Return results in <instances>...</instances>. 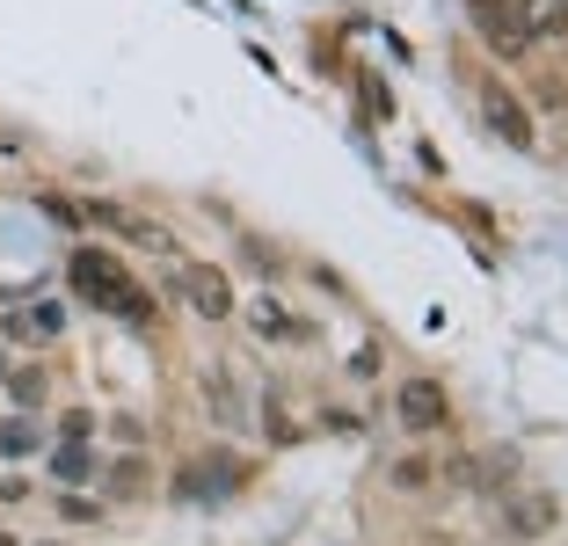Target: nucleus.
<instances>
[{
	"label": "nucleus",
	"mask_w": 568,
	"mask_h": 546,
	"mask_svg": "<svg viewBox=\"0 0 568 546\" xmlns=\"http://www.w3.org/2000/svg\"><path fill=\"white\" fill-rule=\"evenodd\" d=\"M73 284H81L95 306H110V314H124V321H153V299L139 292L132 277L118 270V255H95V249H81L73 255Z\"/></svg>",
	"instance_id": "f257e3e1"
},
{
	"label": "nucleus",
	"mask_w": 568,
	"mask_h": 546,
	"mask_svg": "<svg viewBox=\"0 0 568 546\" xmlns=\"http://www.w3.org/2000/svg\"><path fill=\"white\" fill-rule=\"evenodd\" d=\"M561 525V503H554V488H510V503H503V532L518 546L547 539V532Z\"/></svg>",
	"instance_id": "f03ea898"
},
{
	"label": "nucleus",
	"mask_w": 568,
	"mask_h": 546,
	"mask_svg": "<svg viewBox=\"0 0 568 546\" xmlns=\"http://www.w3.org/2000/svg\"><path fill=\"white\" fill-rule=\"evenodd\" d=\"M394 415H402V431L430 437V431H445V423H452V394H445L437 380H402V394H394Z\"/></svg>",
	"instance_id": "7ed1b4c3"
},
{
	"label": "nucleus",
	"mask_w": 568,
	"mask_h": 546,
	"mask_svg": "<svg viewBox=\"0 0 568 546\" xmlns=\"http://www.w3.org/2000/svg\"><path fill=\"white\" fill-rule=\"evenodd\" d=\"M183 299L197 306L204 321H226V314H234V284L219 277L212 263H190V270H183Z\"/></svg>",
	"instance_id": "20e7f679"
},
{
	"label": "nucleus",
	"mask_w": 568,
	"mask_h": 546,
	"mask_svg": "<svg viewBox=\"0 0 568 546\" xmlns=\"http://www.w3.org/2000/svg\"><path fill=\"white\" fill-rule=\"evenodd\" d=\"M481 117H488V132L510 139V146H532V117H525L518 95H503V88H481Z\"/></svg>",
	"instance_id": "39448f33"
},
{
	"label": "nucleus",
	"mask_w": 568,
	"mask_h": 546,
	"mask_svg": "<svg viewBox=\"0 0 568 546\" xmlns=\"http://www.w3.org/2000/svg\"><path fill=\"white\" fill-rule=\"evenodd\" d=\"M88 219H95V226H110V233H124V241H139V249H161L168 255V233L153 226V219H139V212H124V204H88Z\"/></svg>",
	"instance_id": "423d86ee"
},
{
	"label": "nucleus",
	"mask_w": 568,
	"mask_h": 546,
	"mask_svg": "<svg viewBox=\"0 0 568 546\" xmlns=\"http://www.w3.org/2000/svg\"><path fill=\"white\" fill-rule=\"evenodd\" d=\"M481 30H488L496 51H525L532 44V22H525L518 8H503V0H481Z\"/></svg>",
	"instance_id": "0eeeda50"
},
{
	"label": "nucleus",
	"mask_w": 568,
	"mask_h": 546,
	"mask_svg": "<svg viewBox=\"0 0 568 546\" xmlns=\"http://www.w3.org/2000/svg\"><path fill=\"white\" fill-rule=\"evenodd\" d=\"M459 474H467L474 488H488V496H510V481H518V459H510V452H481V459L459 466Z\"/></svg>",
	"instance_id": "6e6552de"
},
{
	"label": "nucleus",
	"mask_w": 568,
	"mask_h": 546,
	"mask_svg": "<svg viewBox=\"0 0 568 546\" xmlns=\"http://www.w3.org/2000/svg\"><path fill=\"white\" fill-rule=\"evenodd\" d=\"M59 328H67V314H59L51 299H44V306H22V314L8 321V335H16V343H51Z\"/></svg>",
	"instance_id": "1a4fd4ad"
},
{
	"label": "nucleus",
	"mask_w": 568,
	"mask_h": 546,
	"mask_svg": "<svg viewBox=\"0 0 568 546\" xmlns=\"http://www.w3.org/2000/svg\"><path fill=\"white\" fill-rule=\"evenodd\" d=\"M226 481H241L234 459H197V466L183 474V488H190V496H226Z\"/></svg>",
	"instance_id": "9d476101"
},
{
	"label": "nucleus",
	"mask_w": 568,
	"mask_h": 546,
	"mask_svg": "<svg viewBox=\"0 0 568 546\" xmlns=\"http://www.w3.org/2000/svg\"><path fill=\"white\" fill-rule=\"evenodd\" d=\"M37 445H44V437H37V423H30V415H16V423H0V452H8V459H30Z\"/></svg>",
	"instance_id": "9b49d317"
},
{
	"label": "nucleus",
	"mask_w": 568,
	"mask_h": 546,
	"mask_svg": "<svg viewBox=\"0 0 568 546\" xmlns=\"http://www.w3.org/2000/svg\"><path fill=\"white\" fill-rule=\"evenodd\" d=\"M51 474H59V481H88V474H95V459H88V445H73V437H67V445L51 452Z\"/></svg>",
	"instance_id": "f8f14e48"
},
{
	"label": "nucleus",
	"mask_w": 568,
	"mask_h": 546,
	"mask_svg": "<svg viewBox=\"0 0 568 546\" xmlns=\"http://www.w3.org/2000/svg\"><path fill=\"white\" fill-rule=\"evenodd\" d=\"M255 328H263V335H300V321H284L277 299H263V306H255Z\"/></svg>",
	"instance_id": "ddd939ff"
},
{
	"label": "nucleus",
	"mask_w": 568,
	"mask_h": 546,
	"mask_svg": "<svg viewBox=\"0 0 568 546\" xmlns=\"http://www.w3.org/2000/svg\"><path fill=\"white\" fill-rule=\"evenodd\" d=\"M110 488H118V496H146V466H139V459H118Z\"/></svg>",
	"instance_id": "4468645a"
},
{
	"label": "nucleus",
	"mask_w": 568,
	"mask_h": 546,
	"mask_svg": "<svg viewBox=\"0 0 568 546\" xmlns=\"http://www.w3.org/2000/svg\"><path fill=\"white\" fill-rule=\"evenodd\" d=\"M8 386H16L22 408H37V401H44V372H8Z\"/></svg>",
	"instance_id": "2eb2a0df"
},
{
	"label": "nucleus",
	"mask_w": 568,
	"mask_h": 546,
	"mask_svg": "<svg viewBox=\"0 0 568 546\" xmlns=\"http://www.w3.org/2000/svg\"><path fill=\"white\" fill-rule=\"evenodd\" d=\"M423 481H430V466H423V459H402V466H394V488H423Z\"/></svg>",
	"instance_id": "dca6fc26"
},
{
	"label": "nucleus",
	"mask_w": 568,
	"mask_h": 546,
	"mask_svg": "<svg viewBox=\"0 0 568 546\" xmlns=\"http://www.w3.org/2000/svg\"><path fill=\"white\" fill-rule=\"evenodd\" d=\"M59 431H67V437H73V445H88V431H95V415H81V408H73V415H67V423H59Z\"/></svg>",
	"instance_id": "f3484780"
},
{
	"label": "nucleus",
	"mask_w": 568,
	"mask_h": 546,
	"mask_svg": "<svg viewBox=\"0 0 568 546\" xmlns=\"http://www.w3.org/2000/svg\"><path fill=\"white\" fill-rule=\"evenodd\" d=\"M0 380H8V357H0Z\"/></svg>",
	"instance_id": "a211bd4d"
},
{
	"label": "nucleus",
	"mask_w": 568,
	"mask_h": 546,
	"mask_svg": "<svg viewBox=\"0 0 568 546\" xmlns=\"http://www.w3.org/2000/svg\"><path fill=\"white\" fill-rule=\"evenodd\" d=\"M0 546H16V539H8V532H0Z\"/></svg>",
	"instance_id": "6ab92c4d"
}]
</instances>
